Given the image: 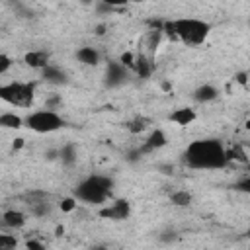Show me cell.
<instances>
[{
    "label": "cell",
    "mask_w": 250,
    "mask_h": 250,
    "mask_svg": "<svg viewBox=\"0 0 250 250\" xmlns=\"http://www.w3.org/2000/svg\"><path fill=\"white\" fill-rule=\"evenodd\" d=\"M133 72H135L139 78H148V76L154 72L152 55H148V53H139V55H137V61H135Z\"/></svg>",
    "instance_id": "30bf717a"
},
{
    "label": "cell",
    "mask_w": 250,
    "mask_h": 250,
    "mask_svg": "<svg viewBox=\"0 0 250 250\" xmlns=\"http://www.w3.org/2000/svg\"><path fill=\"white\" fill-rule=\"evenodd\" d=\"M236 82H238V84H246V74H244V72H238V74H236Z\"/></svg>",
    "instance_id": "83f0119b"
},
{
    "label": "cell",
    "mask_w": 250,
    "mask_h": 250,
    "mask_svg": "<svg viewBox=\"0 0 250 250\" xmlns=\"http://www.w3.org/2000/svg\"><path fill=\"white\" fill-rule=\"evenodd\" d=\"M59 158L64 166H72L76 160H78V152H76V146L74 145H64L61 150H59Z\"/></svg>",
    "instance_id": "ac0fdd59"
},
{
    "label": "cell",
    "mask_w": 250,
    "mask_h": 250,
    "mask_svg": "<svg viewBox=\"0 0 250 250\" xmlns=\"http://www.w3.org/2000/svg\"><path fill=\"white\" fill-rule=\"evenodd\" d=\"M236 189H242V191H248L250 193V178H244L236 184Z\"/></svg>",
    "instance_id": "484cf974"
},
{
    "label": "cell",
    "mask_w": 250,
    "mask_h": 250,
    "mask_svg": "<svg viewBox=\"0 0 250 250\" xmlns=\"http://www.w3.org/2000/svg\"><path fill=\"white\" fill-rule=\"evenodd\" d=\"M25 125V117L18 115L16 111H2L0 113V127L4 129H20Z\"/></svg>",
    "instance_id": "2e32d148"
},
{
    "label": "cell",
    "mask_w": 250,
    "mask_h": 250,
    "mask_svg": "<svg viewBox=\"0 0 250 250\" xmlns=\"http://www.w3.org/2000/svg\"><path fill=\"white\" fill-rule=\"evenodd\" d=\"M25 248H37V250H43L45 244L39 242V240H27V242H25Z\"/></svg>",
    "instance_id": "4316f807"
},
{
    "label": "cell",
    "mask_w": 250,
    "mask_h": 250,
    "mask_svg": "<svg viewBox=\"0 0 250 250\" xmlns=\"http://www.w3.org/2000/svg\"><path fill=\"white\" fill-rule=\"evenodd\" d=\"M16 246H18L16 234H8V232L0 234V250H14Z\"/></svg>",
    "instance_id": "44dd1931"
},
{
    "label": "cell",
    "mask_w": 250,
    "mask_h": 250,
    "mask_svg": "<svg viewBox=\"0 0 250 250\" xmlns=\"http://www.w3.org/2000/svg\"><path fill=\"white\" fill-rule=\"evenodd\" d=\"M41 76H43L45 82L55 84V86H61V84L66 82V74L62 72V68H59L57 64H51V62L41 70Z\"/></svg>",
    "instance_id": "5bb4252c"
},
{
    "label": "cell",
    "mask_w": 250,
    "mask_h": 250,
    "mask_svg": "<svg viewBox=\"0 0 250 250\" xmlns=\"http://www.w3.org/2000/svg\"><path fill=\"white\" fill-rule=\"evenodd\" d=\"M197 119V113H195V109L193 107H178V109H174L172 113H170V121L172 123H176V125H180V127H188V125H191L193 121Z\"/></svg>",
    "instance_id": "8fae6325"
},
{
    "label": "cell",
    "mask_w": 250,
    "mask_h": 250,
    "mask_svg": "<svg viewBox=\"0 0 250 250\" xmlns=\"http://www.w3.org/2000/svg\"><path fill=\"white\" fill-rule=\"evenodd\" d=\"M129 68L117 59V61H107L105 64V74H104V82L107 88H119L127 82L129 78Z\"/></svg>",
    "instance_id": "8992f818"
},
{
    "label": "cell",
    "mask_w": 250,
    "mask_h": 250,
    "mask_svg": "<svg viewBox=\"0 0 250 250\" xmlns=\"http://www.w3.org/2000/svg\"><path fill=\"white\" fill-rule=\"evenodd\" d=\"M166 145H168L166 133L162 129H152L148 133V137L143 141V145L139 146V150H141V154H146V152H154V150H158V148H162Z\"/></svg>",
    "instance_id": "ba28073f"
},
{
    "label": "cell",
    "mask_w": 250,
    "mask_h": 250,
    "mask_svg": "<svg viewBox=\"0 0 250 250\" xmlns=\"http://www.w3.org/2000/svg\"><path fill=\"white\" fill-rule=\"evenodd\" d=\"M98 2H102L109 8H119V6H125L127 2H131V0H98Z\"/></svg>",
    "instance_id": "d4e9b609"
},
{
    "label": "cell",
    "mask_w": 250,
    "mask_h": 250,
    "mask_svg": "<svg viewBox=\"0 0 250 250\" xmlns=\"http://www.w3.org/2000/svg\"><path fill=\"white\" fill-rule=\"evenodd\" d=\"M25 223H27V215L20 209H6L2 213V227L4 229L16 230V229H21Z\"/></svg>",
    "instance_id": "9c48e42d"
},
{
    "label": "cell",
    "mask_w": 250,
    "mask_h": 250,
    "mask_svg": "<svg viewBox=\"0 0 250 250\" xmlns=\"http://www.w3.org/2000/svg\"><path fill=\"white\" fill-rule=\"evenodd\" d=\"M217 96H219V90L213 84H201L193 90V100L197 104H209V102L217 100Z\"/></svg>",
    "instance_id": "9a60e30c"
},
{
    "label": "cell",
    "mask_w": 250,
    "mask_h": 250,
    "mask_svg": "<svg viewBox=\"0 0 250 250\" xmlns=\"http://www.w3.org/2000/svg\"><path fill=\"white\" fill-rule=\"evenodd\" d=\"M23 62L27 66H31V68L43 70L49 64V53L47 51H27L23 55Z\"/></svg>",
    "instance_id": "4fadbf2b"
},
{
    "label": "cell",
    "mask_w": 250,
    "mask_h": 250,
    "mask_svg": "<svg viewBox=\"0 0 250 250\" xmlns=\"http://www.w3.org/2000/svg\"><path fill=\"white\" fill-rule=\"evenodd\" d=\"M246 127H248V129H250V119H248V121H246Z\"/></svg>",
    "instance_id": "f1b7e54d"
},
{
    "label": "cell",
    "mask_w": 250,
    "mask_h": 250,
    "mask_svg": "<svg viewBox=\"0 0 250 250\" xmlns=\"http://www.w3.org/2000/svg\"><path fill=\"white\" fill-rule=\"evenodd\" d=\"M76 205H78V199H76L74 195L62 197V199H61V203H59V207H61V211H62V213H72V211L76 209Z\"/></svg>",
    "instance_id": "7402d4cb"
},
{
    "label": "cell",
    "mask_w": 250,
    "mask_h": 250,
    "mask_svg": "<svg viewBox=\"0 0 250 250\" xmlns=\"http://www.w3.org/2000/svg\"><path fill=\"white\" fill-rule=\"evenodd\" d=\"M113 180L104 174H92L80 180L74 188V197L88 205H104L111 199Z\"/></svg>",
    "instance_id": "3957f363"
},
{
    "label": "cell",
    "mask_w": 250,
    "mask_h": 250,
    "mask_svg": "<svg viewBox=\"0 0 250 250\" xmlns=\"http://www.w3.org/2000/svg\"><path fill=\"white\" fill-rule=\"evenodd\" d=\"M182 160L191 170H223L230 162L229 150L219 139H197L191 141L184 152Z\"/></svg>",
    "instance_id": "6da1fadb"
},
{
    "label": "cell",
    "mask_w": 250,
    "mask_h": 250,
    "mask_svg": "<svg viewBox=\"0 0 250 250\" xmlns=\"http://www.w3.org/2000/svg\"><path fill=\"white\" fill-rule=\"evenodd\" d=\"M98 215L102 219H111V221H125L131 215V205L127 199H113L111 203H104L100 207Z\"/></svg>",
    "instance_id": "52a82bcc"
},
{
    "label": "cell",
    "mask_w": 250,
    "mask_h": 250,
    "mask_svg": "<svg viewBox=\"0 0 250 250\" xmlns=\"http://www.w3.org/2000/svg\"><path fill=\"white\" fill-rule=\"evenodd\" d=\"M170 203L176 207H188L191 203V193L188 189H176L170 195Z\"/></svg>",
    "instance_id": "d6986e66"
},
{
    "label": "cell",
    "mask_w": 250,
    "mask_h": 250,
    "mask_svg": "<svg viewBox=\"0 0 250 250\" xmlns=\"http://www.w3.org/2000/svg\"><path fill=\"white\" fill-rule=\"evenodd\" d=\"M0 98L2 102L14 105V107H31L35 100V84L33 82H21L12 80L0 86Z\"/></svg>",
    "instance_id": "277c9868"
},
{
    "label": "cell",
    "mask_w": 250,
    "mask_h": 250,
    "mask_svg": "<svg viewBox=\"0 0 250 250\" xmlns=\"http://www.w3.org/2000/svg\"><path fill=\"white\" fill-rule=\"evenodd\" d=\"M162 31L172 41H180L188 47H199L207 41L211 33V23L199 18H176L164 20Z\"/></svg>",
    "instance_id": "7a4b0ae2"
},
{
    "label": "cell",
    "mask_w": 250,
    "mask_h": 250,
    "mask_svg": "<svg viewBox=\"0 0 250 250\" xmlns=\"http://www.w3.org/2000/svg\"><path fill=\"white\" fill-rule=\"evenodd\" d=\"M25 127L33 133L39 135H47V133H55L59 129L64 127V119L62 115H59L55 109L51 107H43V109H35L29 111L25 115Z\"/></svg>",
    "instance_id": "5b68a950"
},
{
    "label": "cell",
    "mask_w": 250,
    "mask_h": 250,
    "mask_svg": "<svg viewBox=\"0 0 250 250\" xmlns=\"http://www.w3.org/2000/svg\"><path fill=\"white\" fill-rule=\"evenodd\" d=\"M162 35H164V31H162V27H154V29H150L148 33H146V41H145V47H146V53L148 55H152L154 51H156V47L160 45V39H162Z\"/></svg>",
    "instance_id": "e0dca14e"
},
{
    "label": "cell",
    "mask_w": 250,
    "mask_h": 250,
    "mask_svg": "<svg viewBox=\"0 0 250 250\" xmlns=\"http://www.w3.org/2000/svg\"><path fill=\"white\" fill-rule=\"evenodd\" d=\"M76 59H78L82 64H86V66H96V64H100V61H102V53H100L96 47L86 45V47H80V49L76 51Z\"/></svg>",
    "instance_id": "7c38bea8"
},
{
    "label": "cell",
    "mask_w": 250,
    "mask_h": 250,
    "mask_svg": "<svg viewBox=\"0 0 250 250\" xmlns=\"http://www.w3.org/2000/svg\"><path fill=\"white\" fill-rule=\"evenodd\" d=\"M146 127H148V119H145V117H135L133 121H129V123H127V129H129L133 135L146 131Z\"/></svg>",
    "instance_id": "ffe728a7"
},
{
    "label": "cell",
    "mask_w": 250,
    "mask_h": 250,
    "mask_svg": "<svg viewBox=\"0 0 250 250\" xmlns=\"http://www.w3.org/2000/svg\"><path fill=\"white\" fill-rule=\"evenodd\" d=\"M119 61L133 72V68H135V61H137V55L133 53V51H125V53H121L119 55Z\"/></svg>",
    "instance_id": "603a6c76"
},
{
    "label": "cell",
    "mask_w": 250,
    "mask_h": 250,
    "mask_svg": "<svg viewBox=\"0 0 250 250\" xmlns=\"http://www.w3.org/2000/svg\"><path fill=\"white\" fill-rule=\"evenodd\" d=\"M14 64V59L8 53H0V74H6Z\"/></svg>",
    "instance_id": "cb8c5ba5"
}]
</instances>
